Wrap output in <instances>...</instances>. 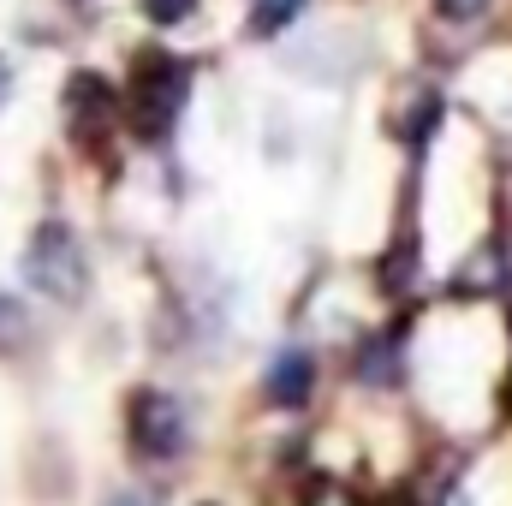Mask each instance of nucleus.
<instances>
[{"label": "nucleus", "mask_w": 512, "mask_h": 506, "mask_svg": "<svg viewBox=\"0 0 512 506\" xmlns=\"http://www.w3.org/2000/svg\"><path fill=\"white\" fill-rule=\"evenodd\" d=\"M310 358L304 352H286L280 364H274V376H268V399L274 405H304V393H310Z\"/></svg>", "instance_id": "5"}, {"label": "nucleus", "mask_w": 512, "mask_h": 506, "mask_svg": "<svg viewBox=\"0 0 512 506\" xmlns=\"http://www.w3.org/2000/svg\"><path fill=\"white\" fill-rule=\"evenodd\" d=\"M114 114H120L114 90H108L96 72H72V84H66V120H72V143H78V149H96V143L114 131Z\"/></svg>", "instance_id": "4"}, {"label": "nucleus", "mask_w": 512, "mask_h": 506, "mask_svg": "<svg viewBox=\"0 0 512 506\" xmlns=\"http://www.w3.org/2000/svg\"><path fill=\"white\" fill-rule=\"evenodd\" d=\"M441 12H447V18H477L483 0H441Z\"/></svg>", "instance_id": "9"}, {"label": "nucleus", "mask_w": 512, "mask_h": 506, "mask_svg": "<svg viewBox=\"0 0 512 506\" xmlns=\"http://www.w3.org/2000/svg\"><path fill=\"white\" fill-rule=\"evenodd\" d=\"M298 12L304 0H251V36H280Z\"/></svg>", "instance_id": "7"}, {"label": "nucleus", "mask_w": 512, "mask_h": 506, "mask_svg": "<svg viewBox=\"0 0 512 506\" xmlns=\"http://www.w3.org/2000/svg\"><path fill=\"white\" fill-rule=\"evenodd\" d=\"M6 96H12V66L0 60V102H6Z\"/></svg>", "instance_id": "10"}, {"label": "nucleus", "mask_w": 512, "mask_h": 506, "mask_svg": "<svg viewBox=\"0 0 512 506\" xmlns=\"http://www.w3.org/2000/svg\"><path fill=\"white\" fill-rule=\"evenodd\" d=\"M185 441H191L185 405H179L173 393L143 387V393L131 399V447H137L143 459H179V453H185Z\"/></svg>", "instance_id": "3"}, {"label": "nucleus", "mask_w": 512, "mask_h": 506, "mask_svg": "<svg viewBox=\"0 0 512 506\" xmlns=\"http://www.w3.org/2000/svg\"><path fill=\"white\" fill-rule=\"evenodd\" d=\"M36 340V322H30V310L12 298V292H0V358L6 352H24Z\"/></svg>", "instance_id": "6"}, {"label": "nucleus", "mask_w": 512, "mask_h": 506, "mask_svg": "<svg viewBox=\"0 0 512 506\" xmlns=\"http://www.w3.org/2000/svg\"><path fill=\"white\" fill-rule=\"evenodd\" d=\"M24 280L48 298V304H84L90 292V262H84V245L66 221H42L24 245Z\"/></svg>", "instance_id": "1"}, {"label": "nucleus", "mask_w": 512, "mask_h": 506, "mask_svg": "<svg viewBox=\"0 0 512 506\" xmlns=\"http://www.w3.org/2000/svg\"><path fill=\"white\" fill-rule=\"evenodd\" d=\"M191 6H197V0H143V12H149L155 24H179Z\"/></svg>", "instance_id": "8"}, {"label": "nucleus", "mask_w": 512, "mask_h": 506, "mask_svg": "<svg viewBox=\"0 0 512 506\" xmlns=\"http://www.w3.org/2000/svg\"><path fill=\"white\" fill-rule=\"evenodd\" d=\"M185 96H191V66L173 54H143L131 78V126L143 137H167L185 114Z\"/></svg>", "instance_id": "2"}]
</instances>
